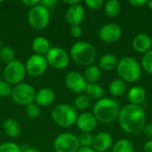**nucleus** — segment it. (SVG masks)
I'll return each instance as SVG.
<instances>
[{
	"label": "nucleus",
	"mask_w": 152,
	"mask_h": 152,
	"mask_svg": "<svg viewBox=\"0 0 152 152\" xmlns=\"http://www.w3.org/2000/svg\"><path fill=\"white\" fill-rule=\"evenodd\" d=\"M77 152H95L94 150L91 147H82Z\"/></svg>",
	"instance_id": "obj_43"
},
{
	"label": "nucleus",
	"mask_w": 152,
	"mask_h": 152,
	"mask_svg": "<svg viewBox=\"0 0 152 152\" xmlns=\"http://www.w3.org/2000/svg\"><path fill=\"white\" fill-rule=\"evenodd\" d=\"M65 84L67 87L75 94H82L86 92L87 82L84 77L77 71H70L66 75Z\"/></svg>",
	"instance_id": "obj_13"
},
{
	"label": "nucleus",
	"mask_w": 152,
	"mask_h": 152,
	"mask_svg": "<svg viewBox=\"0 0 152 152\" xmlns=\"http://www.w3.org/2000/svg\"><path fill=\"white\" fill-rule=\"evenodd\" d=\"M0 152H23L19 145L14 142H4L0 145Z\"/></svg>",
	"instance_id": "obj_33"
},
{
	"label": "nucleus",
	"mask_w": 152,
	"mask_h": 152,
	"mask_svg": "<svg viewBox=\"0 0 152 152\" xmlns=\"http://www.w3.org/2000/svg\"><path fill=\"white\" fill-rule=\"evenodd\" d=\"M85 3L92 10L100 9L102 6V4H103V1L102 0H86Z\"/></svg>",
	"instance_id": "obj_35"
},
{
	"label": "nucleus",
	"mask_w": 152,
	"mask_h": 152,
	"mask_svg": "<svg viewBox=\"0 0 152 152\" xmlns=\"http://www.w3.org/2000/svg\"><path fill=\"white\" fill-rule=\"evenodd\" d=\"M63 3L69 4V6H71V5L79 4V3H80V0H63Z\"/></svg>",
	"instance_id": "obj_42"
},
{
	"label": "nucleus",
	"mask_w": 152,
	"mask_h": 152,
	"mask_svg": "<svg viewBox=\"0 0 152 152\" xmlns=\"http://www.w3.org/2000/svg\"><path fill=\"white\" fill-rule=\"evenodd\" d=\"M97 119L94 116L93 113L90 112H83L77 116V126L83 133H91L97 126Z\"/></svg>",
	"instance_id": "obj_14"
},
{
	"label": "nucleus",
	"mask_w": 152,
	"mask_h": 152,
	"mask_svg": "<svg viewBox=\"0 0 152 152\" xmlns=\"http://www.w3.org/2000/svg\"><path fill=\"white\" fill-rule=\"evenodd\" d=\"M1 48H2V42H1V39H0V50H1Z\"/></svg>",
	"instance_id": "obj_46"
},
{
	"label": "nucleus",
	"mask_w": 152,
	"mask_h": 152,
	"mask_svg": "<svg viewBox=\"0 0 152 152\" xmlns=\"http://www.w3.org/2000/svg\"><path fill=\"white\" fill-rule=\"evenodd\" d=\"M142 132L144 133V134H145L147 137L152 138V123L146 125L145 127L143 128Z\"/></svg>",
	"instance_id": "obj_38"
},
{
	"label": "nucleus",
	"mask_w": 152,
	"mask_h": 152,
	"mask_svg": "<svg viewBox=\"0 0 152 152\" xmlns=\"http://www.w3.org/2000/svg\"><path fill=\"white\" fill-rule=\"evenodd\" d=\"M11 97L15 103L19 105L28 106V104L35 102L36 91L34 87L29 84L21 82L12 87Z\"/></svg>",
	"instance_id": "obj_7"
},
{
	"label": "nucleus",
	"mask_w": 152,
	"mask_h": 152,
	"mask_svg": "<svg viewBox=\"0 0 152 152\" xmlns=\"http://www.w3.org/2000/svg\"><path fill=\"white\" fill-rule=\"evenodd\" d=\"M78 142L79 145L82 147H90L93 143L94 136L91 134V133H82L78 137Z\"/></svg>",
	"instance_id": "obj_32"
},
{
	"label": "nucleus",
	"mask_w": 152,
	"mask_h": 152,
	"mask_svg": "<svg viewBox=\"0 0 152 152\" xmlns=\"http://www.w3.org/2000/svg\"><path fill=\"white\" fill-rule=\"evenodd\" d=\"M117 71L120 79L128 83L138 81L142 76V67L139 62L129 56H125L118 61Z\"/></svg>",
	"instance_id": "obj_4"
},
{
	"label": "nucleus",
	"mask_w": 152,
	"mask_h": 152,
	"mask_svg": "<svg viewBox=\"0 0 152 152\" xmlns=\"http://www.w3.org/2000/svg\"><path fill=\"white\" fill-rule=\"evenodd\" d=\"M39 3H40V1H38V0H23L22 1V4H24L25 5H27V6H28L30 8L36 6Z\"/></svg>",
	"instance_id": "obj_40"
},
{
	"label": "nucleus",
	"mask_w": 152,
	"mask_h": 152,
	"mask_svg": "<svg viewBox=\"0 0 152 152\" xmlns=\"http://www.w3.org/2000/svg\"><path fill=\"white\" fill-rule=\"evenodd\" d=\"M26 114L30 118H37L41 114V109L36 102H32L26 106Z\"/></svg>",
	"instance_id": "obj_31"
},
{
	"label": "nucleus",
	"mask_w": 152,
	"mask_h": 152,
	"mask_svg": "<svg viewBox=\"0 0 152 152\" xmlns=\"http://www.w3.org/2000/svg\"><path fill=\"white\" fill-rule=\"evenodd\" d=\"M70 57L80 66H91L95 61L96 51L88 42L78 41L70 48Z\"/></svg>",
	"instance_id": "obj_3"
},
{
	"label": "nucleus",
	"mask_w": 152,
	"mask_h": 152,
	"mask_svg": "<svg viewBox=\"0 0 152 152\" xmlns=\"http://www.w3.org/2000/svg\"><path fill=\"white\" fill-rule=\"evenodd\" d=\"M122 36V28L116 23H108L103 25L99 30V37L102 41L110 44L115 43Z\"/></svg>",
	"instance_id": "obj_12"
},
{
	"label": "nucleus",
	"mask_w": 152,
	"mask_h": 152,
	"mask_svg": "<svg viewBox=\"0 0 152 152\" xmlns=\"http://www.w3.org/2000/svg\"><path fill=\"white\" fill-rule=\"evenodd\" d=\"M119 112V104L110 98H102L98 100L93 108V114L97 121L104 124H110L118 119Z\"/></svg>",
	"instance_id": "obj_2"
},
{
	"label": "nucleus",
	"mask_w": 152,
	"mask_h": 152,
	"mask_svg": "<svg viewBox=\"0 0 152 152\" xmlns=\"http://www.w3.org/2000/svg\"><path fill=\"white\" fill-rule=\"evenodd\" d=\"M79 146L77 137L71 133H62L53 142L55 152H77L79 150Z\"/></svg>",
	"instance_id": "obj_9"
},
{
	"label": "nucleus",
	"mask_w": 152,
	"mask_h": 152,
	"mask_svg": "<svg viewBox=\"0 0 152 152\" xmlns=\"http://www.w3.org/2000/svg\"><path fill=\"white\" fill-rule=\"evenodd\" d=\"M70 34L75 38L81 37L82 35V28L79 25H72L70 26Z\"/></svg>",
	"instance_id": "obj_36"
},
{
	"label": "nucleus",
	"mask_w": 152,
	"mask_h": 152,
	"mask_svg": "<svg viewBox=\"0 0 152 152\" xmlns=\"http://www.w3.org/2000/svg\"><path fill=\"white\" fill-rule=\"evenodd\" d=\"M51 49L50 42L47 38L44 37H37L32 41V50L35 54L38 55H46L49 50Z\"/></svg>",
	"instance_id": "obj_20"
},
{
	"label": "nucleus",
	"mask_w": 152,
	"mask_h": 152,
	"mask_svg": "<svg viewBox=\"0 0 152 152\" xmlns=\"http://www.w3.org/2000/svg\"><path fill=\"white\" fill-rule=\"evenodd\" d=\"M101 76V69L95 65H91L86 67L83 77L87 84H96L100 80Z\"/></svg>",
	"instance_id": "obj_23"
},
{
	"label": "nucleus",
	"mask_w": 152,
	"mask_h": 152,
	"mask_svg": "<svg viewBox=\"0 0 152 152\" xmlns=\"http://www.w3.org/2000/svg\"><path fill=\"white\" fill-rule=\"evenodd\" d=\"M146 97V91L141 86H134L127 93V99L130 104L136 106H142L145 102Z\"/></svg>",
	"instance_id": "obj_19"
},
{
	"label": "nucleus",
	"mask_w": 152,
	"mask_h": 152,
	"mask_svg": "<svg viewBox=\"0 0 152 152\" xmlns=\"http://www.w3.org/2000/svg\"><path fill=\"white\" fill-rule=\"evenodd\" d=\"M126 84L124 80L120 78H116L112 80L109 86L110 93L115 97L122 96L126 93Z\"/></svg>",
	"instance_id": "obj_24"
},
{
	"label": "nucleus",
	"mask_w": 152,
	"mask_h": 152,
	"mask_svg": "<svg viewBox=\"0 0 152 152\" xmlns=\"http://www.w3.org/2000/svg\"><path fill=\"white\" fill-rule=\"evenodd\" d=\"M118 119L122 130L130 134L141 133L146 126V114L142 106L126 105L120 110Z\"/></svg>",
	"instance_id": "obj_1"
},
{
	"label": "nucleus",
	"mask_w": 152,
	"mask_h": 152,
	"mask_svg": "<svg viewBox=\"0 0 152 152\" xmlns=\"http://www.w3.org/2000/svg\"><path fill=\"white\" fill-rule=\"evenodd\" d=\"M48 65L57 69H63L69 64L70 57L68 53L61 47H51L45 55Z\"/></svg>",
	"instance_id": "obj_10"
},
{
	"label": "nucleus",
	"mask_w": 152,
	"mask_h": 152,
	"mask_svg": "<svg viewBox=\"0 0 152 152\" xmlns=\"http://www.w3.org/2000/svg\"><path fill=\"white\" fill-rule=\"evenodd\" d=\"M40 4L42 5H44L45 7H46L47 9H49L50 7H52L55 4H57V1L56 0H43V1H40Z\"/></svg>",
	"instance_id": "obj_39"
},
{
	"label": "nucleus",
	"mask_w": 152,
	"mask_h": 152,
	"mask_svg": "<svg viewBox=\"0 0 152 152\" xmlns=\"http://www.w3.org/2000/svg\"><path fill=\"white\" fill-rule=\"evenodd\" d=\"M0 60L5 64L15 60V52L11 46H4L0 50Z\"/></svg>",
	"instance_id": "obj_28"
},
{
	"label": "nucleus",
	"mask_w": 152,
	"mask_h": 152,
	"mask_svg": "<svg viewBox=\"0 0 152 152\" xmlns=\"http://www.w3.org/2000/svg\"><path fill=\"white\" fill-rule=\"evenodd\" d=\"M132 45L135 52L139 53H145L151 49V37L145 33H140L134 37Z\"/></svg>",
	"instance_id": "obj_17"
},
{
	"label": "nucleus",
	"mask_w": 152,
	"mask_h": 152,
	"mask_svg": "<svg viewBox=\"0 0 152 152\" xmlns=\"http://www.w3.org/2000/svg\"><path fill=\"white\" fill-rule=\"evenodd\" d=\"M55 100V94L50 88H42L36 93L35 102L39 107H48Z\"/></svg>",
	"instance_id": "obj_18"
},
{
	"label": "nucleus",
	"mask_w": 152,
	"mask_h": 152,
	"mask_svg": "<svg viewBox=\"0 0 152 152\" xmlns=\"http://www.w3.org/2000/svg\"><path fill=\"white\" fill-rule=\"evenodd\" d=\"M112 152H134V148L129 140L121 139L115 143Z\"/></svg>",
	"instance_id": "obj_27"
},
{
	"label": "nucleus",
	"mask_w": 152,
	"mask_h": 152,
	"mask_svg": "<svg viewBox=\"0 0 152 152\" xmlns=\"http://www.w3.org/2000/svg\"><path fill=\"white\" fill-rule=\"evenodd\" d=\"M104 11L108 17L115 18L120 13L121 11L120 3L118 0H109L104 5Z\"/></svg>",
	"instance_id": "obj_26"
},
{
	"label": "nucleus",
	"mask_w": 152,
	"mask_h": 152,
	"mask_svg": "<svg viewBox=\"0 0 152 152\" xmlns=\"http://www.w3.org/2000/svg\"><path fill=\"white\" fill-rule=\"evenodd\" d=\"M4 78L10 85H18L21 83L26 75L25 64L19 60H14L6 64L4 69Z\"/></svg>",
	"instance_id": "obj_8"
},
{
	"label": "nucleus",
	"mask_w": 152,
	"mask_h": 152,
	"mask_svg": "<svg viewBox=\"0 0 152 152\" xmlns=\"http://www.w3.org/2000/svg\"><path fill=\"white\" fill-rule=\"evenodd\" d=\"M28 20L30 26L37 30L45 28L50 22L49 9L39 3L36 6L29 9L28 13Z\"/></svg>",
	"instance_id": "obj_6"
},
{
	"label": "nucleus",
	"mask_w": 152,
	"mask_h": 152,
	"mask_svg": "<svg viewBox=\"0 0 152 152\" xmlns=\"http://www.w3.org/2000/svg\"><path fill=\"white\" fill-rule=\"evenodd\" d=\"M142 67L149 74H152V49L145 53L142 58Z\"/></svg>",
	"instance_id": "obj_30"
},
{
	"label": "nucleus",
	"mask_w": 152,
	"mask_h": 152,
	"mask_svg": "<svg viewBox=\"0 0 152 152\" xmlns=\"http://www.w3.org/2000/svg\"><path fill=\"white\" fill-rule=\"evenodd\" d=\"M85 15L86 11L83 5H81L80 4H77L68 8L66 12V20L70 26L79 25L83 21Z\"/></svg>",
	"instance_id": "obj_16"
},
{
	"label": "nucleus",
	"mask_w": 152,
	"mask_h": 152,
	"mask_svg": "<svg viewBox=\"0 0 152 152\" xmlns=\"http://www.w3.org/2000/svg\"><path fill=\"white\" fill-rule=\"evenodd\" d=\"M143 152H152V140L148 141L143 145Z\"/></svg>",
	"instance_id": "obj_41"
},
{
	"label": "nucleus",
	"mask_w": 152,
	"mask_h": 152,
	"mask_svg": "<svg viewBox=\"0 0 152 152\" xmlns=\"http://www.w3.org/2000/svg\"><path fill=\"white\" fill-rule=\"evenodd\" d=\"M23 152H41L40 151L37 150V149H34V148H28L27 150H25Z\"/></svg>",
	"instance_id": "obj_44"
},
{
	"label": "nucleus",
	"mask_w": 152,
	"mask_h": 152,
	"mask_svg": "<svg viewBox=\"0 0 152 152\" xmlns=\"http://www.w3.org/2000/svg\"><path fill=\"white\" fill-rule=\"evenodd\" d=\"M147 2L148 1H146V0H130L129 4L135 6V7H142L144 4H146Z\"/></svg>",
	"instance_id": "obj_37"
},
{
	"label": "nucleus",
	"mask_w": 152,
	"mask_h": 152,
	"mask_svg": "<svg viewBox=\"0 0 152 152\" xmlns=\"http://www.w3.org/2000/svg\"><path fill=\"white\" fill-rule=\"evenodd\" d=\"M86 93V95L90 99H94V100L98 101V100L102 98L103 94H104V90L97 83L96 84H87Z\"/></svg>",
	"instance_id": "obj_25"
},
{
	"label": "nucleus",
	"mask_w": 152,
	"mask_h": 152,
	"mask_svg": "<svg viewBox=\"0 0 152 152\" xmlns=\"http://www.w3.org/2000/svg\"><path fill=\"white\" fill-rule=\"evenodd\" d=\"M112 142L113 139L110 133L101 132L94 136L92 146L95 152H104L111 147Z\"/></svg>",
	"instance_id": "obj_15"
},
{
	"label": "nucleus",
	"mask_w": 152,
	"mask_h": 152,
	"mask_svg": "<svg viewBox=\"0 0 152 152\" xmlns=\"http://www.w3.org/2000/svg\"><path fill=\"white\" fill-rule=\"evenodd\" d=\"M3 129L9 137L16 138L20 134V126L14 118H7L3 124Z\"/></svg>",
	"instance_id": "obj_21"
},
{
	"label": "nucleus",
	"mask_w": 152,
	"mask_h": 152,
	"mask_svg": "<svg viewBox=\"0 0 152 152\" xmlns=\"http://www.w3.org/2000/svg\"><path fill=\"white\" fill-rule=\"evenodd\" d=\"M48 63L45 56L32 54L25 63L26 73L31 77H40L47 69Z\"/></svg>",
	"instance_id": "obj_11"
},
{
	"label": "nucleus",
	"mask_w": 152,
	"mask_h": 152,
	"mask_svg": "<svg viewBox=\"0 0 152 152\" xmlns=\"http://www.w3.org/2000/svg\"><path fill=\"white\" fill-rule=\"evenodd\" d=\"M2 2H3V1H1V0H0V4H1V3H2Z\"/></svg>",
	"instance_id": "obj_47"
},
{
	"label": "nucleus",
	"mask_w": 152,
	"mask_h": 152,
	"mask_svg": "<svg viewBox=\"0 0 152 152\" xmlns=\"http://www.w3.org/2000/svg\"><path fill=\"white\" fill-rule=\"evenodd\" d=\"M90 104L91 99L86 94H79L74 102V106L78 110H85L88 109Z\"/></svg>",
	"instance_id": "obj_29"
},
{
	"label": "nucleus",
	"mask_w": 152,
	"mask_h": 152,
	"mask_svg": "<svg viewBox=\"0 0 152 152\" xmlns=\"http://www.w3.org/2000/svg\"><path fill=\"white\" fill-rule=\"evenodd\" d=\"M147 4H148V6H149V8L151 9L152 11V0H150V1H148L147 2Z\"/></svg>",
	"instance_id": "obj_45"
},
{
	"label": "nucleus",
	"mask_w": 152,
	"mask_h": 152,
	"mask_svg": "<svg viewBox=\"0 0 152 152\" xmlns=\"http://www.w3.org/2000/svg\"><path fill=\"white\" fill-rule=\"evenodd\" d=\"M118 63V58L113 53H106L101 56L99 60V66L102 69L110 71L117 68Z\"/></svg>",
	"instance_id": "obj_22"
},
{
	"label": "nucleus",
	"mask_w": 152,
	"mask_h": 152,
	"mask_svg": "<svg viewBox=\"0 0 152 152\" xmlns=\"http://www.w3.org/2000/svg\"><path fill=\"white\" fill-rule=\"evenodd\" d=\"M12 85H10L8 82H6L4 79L0 80V96L2 97H6L11 95L12 94Z\"/></svg>",
	"instance_id": "obj_34"
},
{
	"label": "nucleus",
	"mask_w": 152,
	"mask_h": 152,
	"mask_svg": "<svg viewBox=\"0 0 152 152\" xmlns=\"http://www.w3.org/2000/svg\"><path fill=\"white\" fill-rule=\"evenodd\" d=\"M53 121L61 127H69L76 124L77 113L75 108L69 104H59L52 110Z\"/></svg>",
	"instance_id": "obj_5"
}]
</instances>
